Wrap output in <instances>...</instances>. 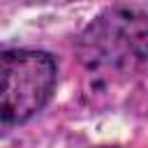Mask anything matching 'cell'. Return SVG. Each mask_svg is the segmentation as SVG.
<instances>
[{"mask_svg":"<svg viewBox=\"0 0 148 148\" xmlns=\"http://www.w3.org/2000/svg\"><path fill=\"white\" fill-rule=\"evenodd\" d=\"M58 67L46 51H0V123L21 125L37 116L56 90Z\"/></svg>","mask_w":148,"mask_h":148,"instance_id":"obj_1","label":"cell"},{"mask_svg":"<svg viewBox=\"0 0 148 148\" xmlns=\"http://www.w3.org/2000/svg\"><path fill=\"white\" fill-rule=\"evenodd\" d=\"M148 25L136 9L113 7L99 14L81 37V58L90 69H134L146 62Z\"/></svg>","mask_w":148,"mask_h":148,"instance_id":"obj_2","label":"cell"}]
</instances>
